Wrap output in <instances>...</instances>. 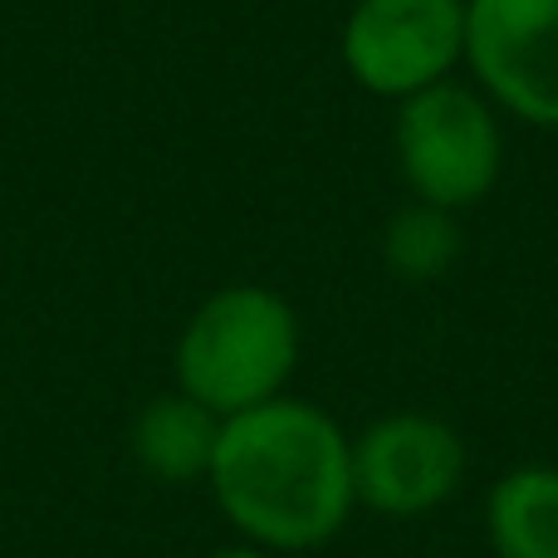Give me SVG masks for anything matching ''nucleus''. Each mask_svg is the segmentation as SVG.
<instances>
[{"mask_svg":"<svg viewBox=\"0 0 558 558\" xmlns=\"http://www.w3.org/2000/svg\"><path fill=\"white\" fill-rule=\"evenodd\" d=\"M299 314L270 284H226L206 294L172 348L177 392L216 416H241L289 392L299 367Z\"/></svg>","mask_w":558,"mask_h":558,"instance_id":"nucleus-2","label":"nucleus"},{"mask_svg":"<svg viewBox=\"0 0 558 558\" xmlns=\"http://www.w3.org/2000/svg\"><path fill=\"white\" fill-rule=\"evenodd\" d=\"M465 481V441L432 412H387L353 436V495L383 520H422Z\"/></svg>","mask_w":558,"mask_h":558,"instance_id":"nucleus-6","label":"nucleus"},{"mask_svg":"<svg viewBox=\"0 0 558 558\" xmlns=\"http://www.w3.org/2000/svg\"><path fill=\"white\" fill-rule=\"evenodd\" d=\"M485 539L495 558H558V465H514L490 485Z\"/></svg>","mask_w":558,"mask_h":558,"instance_id":"nucleus-8","label":"nucleus"},{"mask_svg":"<svg viewBox=\"0 0 558 558\" xmlns=\"http://www.w3.org/2000/svg\"><path fill=\"white\" fill-rule=\"evenodd\" d=\"M461 260V221L456 211L407 202L383 226V265L402 284H436Z\"/></svg>","mask_w":558,"mask_h":558,"instance_id":"nucleus-9","label":"nucleus"},{"mask_svg":"<svg viewBox=\"0 0 558 558\" xmlns=\"http://www.w3.org/2000/svg\"><path fill=\"white\" fill-rule=\"evenodd\" d=\"M221 441V416L202 407L186 392H162L143 402L128 432V451L153 481L162 485H192L211 475V456Z\"/></svg>","mask_w":558,"mask_h":558,"instance_id":"nucleus-7","label":"nucleus"},{"mask_svg":"<svg viewBox=\"0 0 558 558\" xmlns=\"http://www.w3.org/2000/svg\"><path fill=\"white\" fill-rule=\"evenodd\" d=\"M392 147L412 202L461 216L500 186L505 118L475 84L446 78V84L397 104Z\"/></svg>","mask_w":558,"mask_h":558,"instance_id":"nucleus-3","label":"nucleus"},{"mask_svg":"<svg viewBox=\"0 0 558 558\" xmlns=\"http://www.w3.org/2000/svg\"><path fill=\"white\" fill-rule=\"evenodd\" d=\"M206 558H270V554L255 549V544H245V539H235V544H221V549H211Z\"/></svg>","mask_w":558,"mask_h":558,"instance_id":"nucleus-10","label":"nucleus"},{"mask_svg":"<svg viewBox=\"0 0 558 558\" xmlns=\"http://www.w3.org/2000/svg\"><path fill=\"white\" fill-rule=\"evenodd\" d=\"M471 84L539 133H558V0H465Z\"/></svg>","mask_w":558,"mask_h":558,"instance_id":"nucleus-5","label":"nucleus"},{"mask_svg":"<svg viewBox=\"0 0 558 558\" xmlns=\"http://www.w3.org/2000/svg\"><path fill=\"white\" fill-rule=\"evenodd\" d=\"M211 500L235 539L265 554H308L338 539L353 495V436L304 397H275L221 422Z\"/></svg>","mask_w":558,"mask_h":558,"instance_id":"nucleus-1","label":"nucleus"},{"mask_svg":"<svg viewBox=\"0 0 558 558\" xmlns=\"http://www.w3.org/2000/svg\"><path fill=\"white\" fill-rule=\"evenodd\" d=\"M338 59L363 94L407 104L465 69V0H353Z\"/></svg>","mask_w":558,"mask_h":558,"instance_id":"nucleus-4","label":"nucleus"}]
</instances>
